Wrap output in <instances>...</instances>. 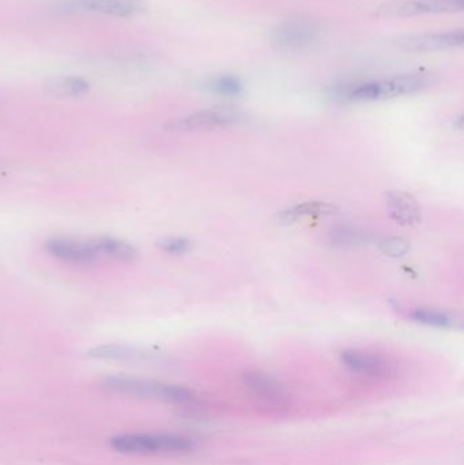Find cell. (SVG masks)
Returning a JSON list of instances; mask_svg holds the SVG:
<instances>
[{
	"label": "cell",
	"instance_id": "cell-11",
	"mask_svg": "<svg viewBox=\"0 0 464 465\" xmlns=\"http://www.w3.org/2000/svg\"><path fill=\"white\" fill-rule=\"evenodd\" d=\"M245 387L262 401L271 404H283L288 401L285 387L271 374L261 371H245L242 374Z\"/></svg>",
	"mask_w": 464,
	"mask_h": 465
},
{
	"label": "cell",
	"instance_id": "cell-4",
	"mask_svg": "<svg viewBox=\"0 0 464 465\" xmlns=\"http://www.w3.org/2000/svg\"><path fill=\"white\" fill-rule=\"evenodd\" d=\"M464 0H395L384 3L376 10L383 18H406L427 14L462 13Z\"/></svg>",
	"mask_w": 464,
	"mask_h": 465
},
{
	"label": "cell",
	"instance_id": "cell-14",
	"mask_svg": "<svg viewBox=\"0 0 464 465\" xmlns=\"http://www.w3.org/2000/svg\"><path fill=\"white\" fill-rule=\"evenodd\" d=\"M44 90L49 95L60 98L81 97L87 94L90 90V84L81 76L62 75L49 78L44 84Z\"/></svg>",
	"mask_w": 464,
	"mask_h": 465
},
{
	"label": "cell",
	"instance_id": "cell-12",
	"mask_svg": "<svg viewBox=\"0 0 464 465\" xmlns=\"http://www.w3.org/2000/svg\"><path fill=\"white\" fill-rule=\"evenodd\" d=\"M386 204L392 220L400 225L414 226L421 223V209L410 193L391 191L386 195Z\"/></svg>",
	"mask_w": 464,
	"mask_h": 465
},
{
	"label": "cell",
	"instance_id": "cell-13",
	"mask_svg": "<svg viewBox=\"0 0 464 465\" xmlns=\"http://www.w3.org/2000/svg\"><path fill=\"white\" fill-rule=\"evenodd\" d=\"M98 256L111 257L117 262H133L138 259V249L127 241L112 235H98L89 240Z\"/></svg>",
	"mask_w": 464,
	"mask_h": 465
},
{
	"label": "cell",
	"instance_id": "cell-18",
	"mask_svg": "<svg viewBox=\"0 0 464 465\" xmlns=\"http://www.w3.org/2000/svg\"><path fill=\"white\" fill-rule=\"evenodd\" d=\"M330 241L332 245L341 246V248H356V246L370 243L372 241V234L361 229L343 226L330 232Z\"/></svg>",
	"mask_w": 464,
	"mask_h": 465
},
{
	"label": "cell",
	"instance_id": "cell-3",
	"mask_svg": "<svg viewBox=\"0 0 464 465\" xmlns=\"http://www.w3.org/2000/svg\"><path fill=\"white\" fill-rule=\"evenodd\" d=\"M104 387L124 395L139 398L157 399L172 403H188L193 401V393L182 385L166 384L155 380L141 379L131 376H111L104 380Z\"/></svg>",
	"mask_w": 464,
	"mask_h": 465
},
{
	"label": "cell",
	"instance_id": "cell-8",
	"mask_svg": "<svg viewBox=\"0 0 464 465\" xmlns=\"http://www.w3.org/2000/svg\"><path fill=\"white\" fill-rule=\"evenodd\" d=\"M464 44L462 29L436 35H409L397 41L398 48L413 54H429V52L446 51L458 48Z\"/></svg>",
	"mask_w": 464,
	"mask_h": 465
},
{
	"label": "cell",
	"instance_id": "cell-17",
	"mask_svg": "<svg viewBox=\"0 0 464 465\" xmlns=\"http://www.w3.org/2000/svg\"><path fill=\"white\" fill-rule=\"evenodd\" d=\"M335 210H337V207L326 203V202H305V203L297 204V206L281 213L278 215V221L281 223H294L300 218L331 215L334 214Z\"/></svg>",
	"mask_w": 464,
	"mask_h": 465
},
{
	"label": "cell",
	"instance_id": "cell-20",
	"mask_svg": "<svg viewBox=\"0 0 464 465\" xmlns=\"http://www.w3.org/2000/svg\"><path fill=\"white\" fill-rule=\"evenodd\" d=\"M378 245L386 256L394 257V259H400V257L405 256L409 249H410L408 241L400 237L381 238Z\"/></svg>",
	"mask_w": 464,
	"mask_h": 465
},
{
	"label": "cell",
	"instance_id": "cell-7",
	"mask_svg": "<svg viewBox=\"0 0 464 465\" xmlns=\"http://www.w3.org/2000/svg\"><path fill=\"white\" fill-rule=\"evenodd\" d=\"M46 252L54 259L73 265H92L98 262V253L90 241L71 237H52L46 241Z\"/></svg>",
	"mask_w": 464,
	"mask_h": 465
},
{
	"label": "cell",
	"instance_id": "cell-21",
	"mask_svg": "<svg viewBox=\"0 0 464 465\" xmlns=\"http://www.w3.org/2000/svg\"><path fill=\"white\" fill-rule=\"evenodd\" d=\"M158 246L169 254H185L190 252L191 241L185 237H166L158 241Z\"/></svg>",
	"mask_w": 464,
	"mask_h": 465
},
{
	"label": "cell",
	"instance_id": "cell-2",
	"mask_svg": "<svg viewBox=\"0 0 464 465\" xmlns=\"http://www.w3.org/2000/svg\"><path fill=\"white\" fill-rule=\"evenodd\" d=\"M111 447L123 455H157L191 452L196 444L193 440L177 434L127 433L114 437Z\"/></svg>",
	"mask_w": 464,
	"mask_h": 465
},
{
	"label": "cell",
	"instance_id": "cell-6",
	"mask_svg": "<svg viewBox=\"0 0 464 465\" xmlns=\"http://www.w3.org/2000/svg\"><path fill=\"white\" fill-rule=\"evenodd\" d=\"M319 35V25L311 19L293 18L281 22L272 30V41L285 49H304Z\"/></svg>",
	"mask_w": 464,
	"mask_h": 465
},
{
	"label": "cell",
	"instance_id": "cell-1",
	"mask_svg": "<svg viewBox=\"0 0 464 465\" xmlns=\"http://www.w3.org/2000/svg\"><path fill=\"white\" fill-rule=\"evenodd\" d=\"M430 84H433V76L429 74H405L349 86L340 93V97L351 103H372L416 94Z\"/></svg>",
	"mask_w": 464,
	"mask_h": 465
},
{
	"label": "cell",
	"instance_id": "cell-5",
	"mask_svg": "<svg viewBox=\"0 0 464 465\" xmlns=\"http://www.w3.org/2000/svg\"><path fill=\"white\" fill-rule=\"evenodd\" d=\"M242 114L236 109H203V111L195 112V114L168 123L166 130L172 131V133H199V131H210L236 124V123L242 122Z\"/></svg>",
	"mask_w": 464,
	"mask_h": 465
},
{
	"label": "cell",
	"instance_id": "cell-15",
	"mask_svg": "<svg viewBox=\"0 0 464 465\" xmlns=\"http://www.w3.org/2000/svg\"><path fill=\"white\" fill-rule=\"evenodd\" d=\"M89 355L94 360L101 361H143L149 358L147 352L135 347L124 346V344H101V346L93 347Z\"/></svg>",
	"mask_w": 464,
	"mask_h": 465
},
{
	"label": "cell",
	"instance_id": "cell-19",
	"mask_svg": "<svg viewBox=\"0 0 464 465\" xmlns=\"http://www.w3.org/2000/svg\"><path fill=\"white\" fill-rule=\"evenodd\" d=\"M212 92L217 93V94L225 95V97H236V95L242 94V84L237 76L233 75H222L218 78L210 81L207 84Z\"/></svg>",
	"mask_w": 464,
	"mask_h": 465
},
{
	"label": "cell",
	"instance_id": "cell-9",
	"mask_svg": "<svg viewBox=\"0 0 464 465\" xmlns=\"http://www.w3.org/2000/svg\"><path fill=\"white\" fill-rule=\"evenodd\" d=\"M73 7L81 8L89 13L119 18H135L146 13L147 5L143 0H65Z\"/></svg>",
	"mask_w": 464,
	"mask_h": 465
},
{
	"label": "cell",
	"instance_id": "cell-16",
	"mask_svg": "<svg viewBox=\"0 0 464 465\" xmlns=\"http://www.w3.org/2000/svg\"><path fill=\"white\" fill-rule=\"evenodd\" d=\"M410 317L420 324L435 328H460L462 319L457 313L440 311V309L417 308L410 312Z\"/></svg>",
	"mask_w": 464,
	"mask_h": 465
},
{
	"label": "cell",
	"instance_id": "cell-10",
	"mask_svg": "<svg viewBox=\"0 0 464 465\" xmlns=\"http://www.w3.org/2000/svg\"><path fill=\"white\" fill-rule=\"evenodd\" d=\"M341 362L350 373L367 379L386 376L390 371V363L384 358L360 350H345L341 354Z\"/></svg>",
	"mask_w": 464,
	"mask_h": 465
}]
</instances>
